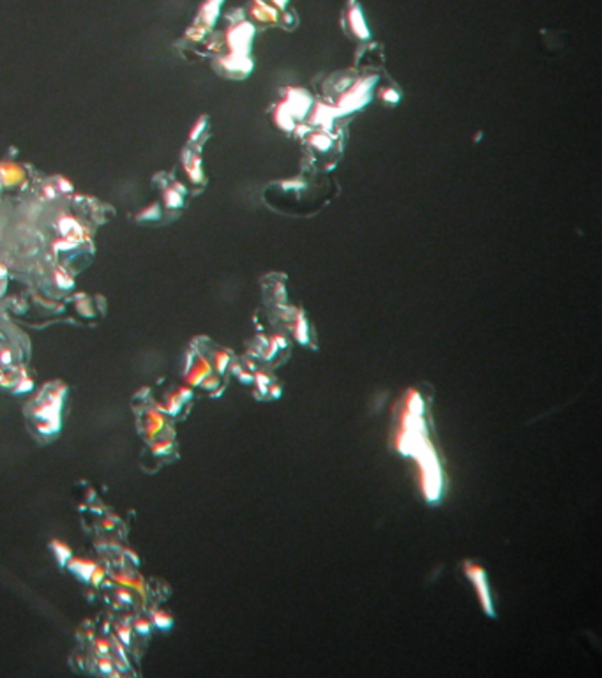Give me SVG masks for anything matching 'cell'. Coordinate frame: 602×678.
<instances>
[{
    "label": "cell",
    "mask_w": 602,
    "mask_h": 678,
    "mask_svg": "<svg viewBox=\"0 0 602 678\" xmlns=\"http://www.w3.org/2000/svg\"><path fill=\"white\" fill-rule=\"evenodd\" d=\"M463 572H465L466 579L470 582V585L473 586L477 594V599H479L480 608L484 610V613L488 617L495 618V604H493V596H491V586H489V579H488V572L486 569L480 565V563L473 562V560H466L463 562Z\"/></svg>",
    "instance_id": "cell-1"
},
{
    "label": "cell",
    "mask_w": 602,
    "mask_h": 678,
    "mask_svg": "<svg viewBox=\"0 0 602 678\" xmlns=\"http://www.w3.org/2000/svg\"><path fill=\"white\" fill-rule=\"evenodd\" d=\"M58 232L62 234V239L65 241L73 242V244H78V242H85L89 241V234H87V228L82 225V222L76 221L73 215L64 214L61 219L57 221Z\"/></svg>",
    "instance_id": "cell-2"
},
{
    "label": "cell",
    "mask_w": 602,
    "mask_h": 678,
    "mask_svg": "<svg viewBox=\"0 0 602 678\" xmlns=\"http://www.w3.org/2000/svg\"><path fill=\"white\" fill-rule=\"evenodd\" d=\"M25 180V170L11 161L0 163V182L4 186H16Z\"/></svg>",
    "instance_id": "cell-3"
},
{
    "label": "cell",
    "mask_w": 602,
    "mask_h": 678,
    "mask_svg": "<svg viewBox=\"0 0 602 678\" xmlns=\"http://www.w3.org/2000/svg\"><path fill=\"white\" fill-rule=\"evenodd\" d=\"M211 375H212L211 363H208L205 357L200 356L196 359V363L191 366L189 373H187V382H189V384H193V385H201L205 380H207L208 377H211Z\"/></svg>",
    "instance_id": "cell-4"
},
{
    "label": "cell",
    "mask_w": 602,
    "mask_h": 678,
    "mask_svg": "<svg viewBox=\"0 0 602 678\" xmlns=\"http://www.w3.org/2000/svg\"><path fill=\"white\" fill-rule=\"evenodd\" d=\"M69 565H71V571H75V575H78L80 578L85 579V582H90L94 569H96V565H94L92 562H87V560H82V558L71 560Z\"/></svg>",
    "instance_id": "cell-5"
},
{
    "label": "cell",
    "mask_w": 602,
    "mask_h": 678,
    "mask_svg": "<svg viewBox=\"0 0 602 678\" xmlns=\"http://www.w3.org/2000/svg\"><path fill=\"white\" fill-rule=\"evenodd\" d=\"M163 198H165V205L168 208H179V207H182V203H184L182 193H180V191H177L173 186L168 187V189H165V193H163Z\"/></svg>",
    "instance_id": "cell-6"
},
{
    "label": "cell",
    "mask_w": 602,
    "mask_h": 678,
    "mask_svg": "<svg viewBox=\"0 0 602 678\" xmlns=\"http://www.w3.org/2000/svg\"><path fill=\"white\" fill-rule=\"evenodd\" d=\"M184 166H186V170H187V175H189V179L193 180V182H200V180H201L200 159H198V158H194L193 161H191V163H186V161H184Z\"/></svg>",
    "instance_id": "cell-7"
},
{
    "label": "cell",
    "mask_w": 602,
    "mask_h": 678,
    "mask_svg": "<svg viewBox=\"0 0 602 678\" xmlns=\"http://www.w3.org/2000/svg\"><path fill=\"white\" fill-rule=\"evenodd\" d=\"M54 277H55V283H57L61 288H71L73 287V277L69 276V274L65 272L62 267H57V269H55Z\"/></svg>",
    "instance_id": "cell-8"
},
{
    "label": "cell",
    "mask_w": 602,
    "mask_h": 678,
    "mask_svg": "<svg viewBox=\"0 0 602 678\" xmlns=\"http://www.w3.org/2000/svg\"><path fill=\"white\" fill-rule=\"evenodd\" d=\"M230 364V356L226 352H214V368L218 373H225Z\"/></svg>",
    "instance_id": "cell-9"
},
{
    "label": "cell",
    "mask_w": 602,
    "mask_h": 678,
    "mask_svg": "<svg viewBox=\"0 0 602 678\" xmlns=\"http://www.w3.org/2000/svg\"><path fill=\"white\" fill-rule=\"evenodd\" d=\"M138 219H144V221H154V219H158L159 218V205L158 203H152V205H149L147 208H144V211L140 212V214L137 215Z\"/></svg>",
    "instance_id": "cell-10"
},
{
    "label": "cell",
    "mask_w": 602,
    "mask_h": 678,
    "mask_svg": "<svg viewBox=\"0 0 602 678\" xmlns=\"http://www.w3.org/2000/svg\"><path fill=\"white\" fill-rule=\"evenodd\" d=\"M154 624L158 625L159 629H170L173 624V618L170 617L168 613H165V611H156V613H154Z\"/></svg>",
    "instance_id": "cell-11"
},
{
    "label": "cell",
    "mask_w": 602,
    "mask_h": 678,
    "mask_svg": "<svg viewBox=\"0 0 602 678\" xmlns=\"http://www.w3.org/2000/svg\"><path fill=\"white\" fill-rule=\"evenodd\" d=\"M57 193L58 189L55 184H44L43 189H41V196H43V200H48V201L55 200V198H57Z\"/></svg>",
    "instance_id": "cell-12"
},
{
    "label": "cell",
    "mask_w": 602,
    "mask_h": 678,
    "mask_svg": "<svg viewBox=\"0 0 602 678\" xmlns=\"http://www.w3.org/2000/svg\"><path fill=\"white\" fill-rule=\"evenodd\" d=\"M57 189L61 191V193H71L73 191V184H71V180L69 179H65V177H57Z\"/></svg>",
    "instance_id": "cell-13"
},
{
    "label": "cell",
    "mask_w": 602,
    "mask_h": 678,
    "mask_svg": "<svg viewBox=\"0 0 602 678\" xmlns=\"http://www.w3.org/2000/svg\"><path fill=\"white\" fill-rule=\"evenodd\" d=\"M253 380H256V384H258L260 391L267 392V387H269L270 380H269V377H267L265 373H262V371H258V373L255 375V378H253Z\"/></svg>",
    "instance_id": "cell-14"
},
{
    "label": "cell",
    "mask_w": 602,
    "mask_h": 678,
    "mask_svg": "<svg viewBox=\"0 0 602 678\" xmlns=\"http://www.w3.org/2000/svg\"><path fill=\"white\" fill-rule=\"evenodd\" d=\"M201 131H203V120H200V123H196V126H194V130L191 131V134H189L191 140H196L198 134H200Z\"/></svg>",
    "instance_id": "cell-15"
},
{
    "label": "cell",
    "mask_w": 602,
    "mask_h": 678,
    "mask_svg": "<svg viewBox=\"0 0 602 678\" xmlns=\"http://www.w3.org/2000/svg\"><path fill=\"white\" fill-rule=\"evenodd\" d=\"M280 394H281V389L277 387L276 384L270 385V396H272V398H280Z\"/></svg>",
    "instance_id": "cell-16"
},
{
    "label": "cell",
    "mask_w": 602,
    "mask_h": 678,
    "mask_svg": "<svg viewBox=\"0 0 602 678\" xmlns=\"http://www.w3.org/2000/svg\"><path fill=\"white\" fill-rule=\"evenodd\" d=\"M2 276H6V265L4 263H0V277Z\"/></svg>",
    "instance_id": "cell-17"
}]
</instances>
